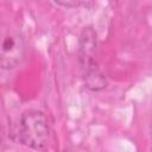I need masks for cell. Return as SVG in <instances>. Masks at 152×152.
<instances>
[{"label": "cell", "instance_id": "5b68a950", "mask_svg": "<svg viewBox=\"0 0 152 152\" xmlns=\"http://www.w3.org/2000/svg\"><path fill=\"white\" fill-rule=\"evenodd\" d=\"M55 4L57 5H61V6H65V7H76V6H80L84 2H81V1H76V0H72V1H56Z\"/></svg>", "mask_w": 152, "mask_h": 152}, {"label": "cell", "instance_id": "6da1fadb", "mask_svg": "<svg viewBox=\"0 0 152 152\" xmlns=\"http://www.w3.org/2000/svg\"><path fill=\"white\" fill-rule=\"evenodd\" d=\"M18 140L33 150H44L50 141V126L46 116L38 110L21 114L18 127Z\"/></svg>", "mask_w": 152, "mask_h": 152}, {"label": "cell", "instance_id": "8992f818", "mask_svg": "<svg viewBox=\"0 0 152 152\" xmlns=\"http://www.w3.org/2000/svg\"><path fill=\"white\" fill-rule=\"evenodd\" d=\"M0 141H1V131H0Z\"/></svg>", "mask_w": 152, "mask_h": 152}, {"label": "cell", "instance_id": "3957f363", "mask_svg": "<svg viewBox=\"0 0 152 152\" xmlns=\"http://www.w3.org/2000/svg\"><path fill=\"white\" fill-rule=\"evenodd\" d=\"M96 49V33L93 27H84L78 40V59L82 69L95 62L94 55Z\"/></svg>", "mask_w": 152, "mask_h": 152}, {"label": "cell", "instance_id": "7a4b0ae2", "mask_svg": "<svg viewBox=\"0 0 152 152\" xmlns=\"http://www.w3.org/2000/svg\"><path fill=\"white\" fill-rule=\"evenodd\" d=\"M25 42L20 28L12 24L0 26V68L13 69L24 58Z\"/></svg>", "mask_w": 152, "mask_h": 152}, {"label": "cell", "instance_id": "277c9868", "mask_svg": "<svg viewBox=\"0 0 152 152\" xmlns=\"http://www.w3.org/2000/svg\"><path fill=\"white\" fill-rule=\"evenodd\" d=\"M82 70H83V78L87 88L94 91H99L107 87V78L104 74L101 71V69L99 68L96 62L90 63Z\"/></svg>", "mask_w": 152, "mask_h": 152}]
</instances>
